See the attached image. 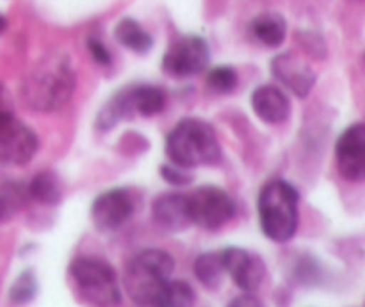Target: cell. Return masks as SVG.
I'll use <instances>...</instances> for the list:
<instances>
[{
  "label": "cell",
  "instance_id": "obj_15",
  "mask_svg": "<svg viewBox=\"0 0 365 307\" xmlns=\"http://www.w3.org/2000/svg\"><path fill=\"white\" fill-rule=\"evenodd\" d=\"M250 32L260 45L278 49L287 36V21L278 13H262L253 18Z\"/></svg>",
  "mask_w": 365,
  "mask_h": 307
},
{
  "label": "cell",
  "instance_id": "obj_25",
  "mask_svg": "<svg viewBox=\"0 0 365 307\" xmlns=\"http://www.w3.org/2000/svg\"><path fill=\"white\" fill-rule=\"evenodd\" d=\"M88 50L96 64H100V66H110V63H113V56H110L109 49H107L98 38L88 39Z\"/></svg>",
  "mask_w": 365,
  "mask_h": 307
},
{
  "label": "cell",
  "instance_id": "obj_9",
  "mask_svg": "<svg viewBox=\"0 0 365 307\" xmlns=\"http://www.w3.org/2000/svg\"><path fill=\"white\" fill-rule=\"evenodd\" d=\"M135 211V198L125 188L100 193L91 203V220L100 232H114L123 227Z\"/></svg>",
  "mask_w": 365,
  "mask_h": 307
},
{
  "label": "cell",
  "instance_id": "obj_28",
  "mask_svg": "<svg viewBox=\"0 0 365 307\" xmlns=\"http://www.w3.org/2000/svg\"><path fill=\"white\" fill-rule=\"evenodd\" d=\"M6 27H7L6 16H4V14H0V34H2V32L6 31Z\"/></svg>",
  "mask_w": 365,
  "mask_h": 307
},
{
  "label": "cell",
  "instance_id": "obj_20",
  "mask_svg": "<svg viewBox=\"0 0 365 307\" xmlns=\"http://www.w3.org/2000/svg\"><path fill=\"white\" fill-rule=\"evenodd\" d=\"M192 270H195V275L200 281V284L205 286L207 289H217L221 286V282H223L225 275L221 252H207L198 256Z\"/></svg>",
  "mask_w": 365,
  "mask_h": 307
},
{
  "label": "cell",
  "instance_id": "obj_10",
  "mask_svg": "<svg viewBox=\"0 0 365 307\" xmlns=\"http://www.w3.org/2000/svg\"><path fill=\"white\" fill-rule=\"evenodd\" d=\"M337 170L346 181L360 182L365 177V125L362 121L346 129L335 145Z\"/></svg>",
  "mask_w": 365,
  "mask_h": 307
},
{
  "label": "cell",
  "instance_id": "obj_1",
  "mask_svg": "<svg viewBox=\"0 0 365 307\" xmlns=\"http://www.w3.org/2000/svg\"><path fill=\"white\" fill-rule=\"evenodd\" d=\"M77 77L70 61L63 56H50L34 64L21 82V96L32 111L52 113L61 109L73 96Z\"/></svg>",
  "mask_w": 365,
  "mask_h": 307
},
{
  "label": "cell",
  "instance_id": "obj_18",
  "mask_svg": "<svg viewBox=\"0 0 365 307\" xmlns=\"http://www.w3.org/2000/svg\"><path fill=\"white\" fill-rule=\"evenodd\" d=\"M29 196L45 206H57L63 200V184L53 171H39L27 184Z\"/></svg>",
  "mask_w": 365,
  "mask_h": 307
},
{
  "label": "cell",
  "instance_id": "obj_13",
  "mask_svg": "<svg viewBox=\"0 0 365 307\" xmlns=\"http://www.w3.org/2000/svg\"><path fill=\"white\" fill-rule=\"evenodd\" d=\"M152 216L164 232H180L191 225L187 209V195L182 193H164L152 203Z\"/></svg>",
  "mask_w": 365,
  "mask_h": 307
},
{
  "label": "cell",
  "instance_id": "obj_12",
  "mask_svg": "<svg viewBox=\"0 0 365 307\" xmlns=\"http://www.w3.org/2000/svg\"><path fill=\"white\" fill-rule=\"evenodd\" d=\"M271 71L274 77L291 89L296 96L305 99L316 84V71L305 59L292 52H284L277 56L271 63Z\"/></svg>",
  "mask_w": 365,
  "mask_h": 307
},
{
  "label": "cell",
  "instance_id": "obj_7",
  "mask_svg": "<svg viewBox=\"0 0 365 307\" xmlns=\"http://www.w3.org/2000/svg\"><path fill=\"white\" fill-rule=\"evenodd\" d=\"M39 149V139L13 113L0 116V166H24Z\"/></svg>",
  "mask_w": 365,
  "mask_h": 307
},
{
  "label": "cell",
  "instance_id": "obj_14",
  "mask_svg": "<svg viewBox=\"0 0 365 307\" xmlns=\"http://www.w3.org/2000/svg\"><path fill=\"white\" fill-rule=\"evenodd\" d=\"M252 109L262 121L277 125L291 116V100L277 86H259L252 95Z\"/></svg>",
  "mask_w": 365,
  "mask_h": 307
},
{
  "label": "cell",
  "instance_id": "obj_11",
  "mask_svg": "<svg viewBox=\"0 0 365 307\" xmlns=\"http://www.w3.org/2000/svg\"><path fill=\"white\" fill-rule=\"evenodd\" d=\"M221 261H223L225 273L232 277V281L242 289V291L253 293L259 289L266 277V264L257 253L248 252L237 246H228L221 250Z\"/></svg>",
  "mask_w": 365,
  "mask_h": 307
},
{
  "label": "cell",
  "instance_id": "obj_6",
  "mask_svg": "<svg viewBox=\"0 0 365 307\" xmlns=\"http://www.w3.org/2000/svg\"><path fill=\"white\" fill-rule=\"evenodd\" d=\"M187 209L191 223L205 231H217L225 227L237 214L234 198L220 186L196 188L191 195H187Z\"/></svg>",
  "mask_w": 365,
  "mask_h": 307
},
{
  "label": "cell",
  "instance_id": "obj_8",
  "mask_svg": "<svg viewBox=\"0 0 365 307\" xmlns=\"http://www.w3.org/2000/svg\"><path fill=\"white\" fill-rule=\"evenodd\" d=\"M210 63L209 45L200 36H184L177 39L163 56V71L171 77H192Z\"/></svg>",
  "mask_w": 365,
  "mask_h": 307
},
{
  "label": "cell",
  "instance_id": "obj_17",
  "mask_svg": "<svg viewBox=\"0 0 365 307\" xmlns=\"http://www.w3.org/2000/svg\"><path fill=\"white\" fill-rule=\"evenodd\" d=\"M128 95H130L132 109L139 116H155V114L163 113V109L166 107V95L157 86H132L128 88Z\"/></svg>",
  "mask_w": 365,
  "mask_h": 307
},
{
  "label": "cell",
  "instance_id": "obj_4",
  "mask_svg": "<svg viewBox=\"0 0 365 307\" xmlns=\"http://www.w3.org/2000/svg\"><path fill=\"white\" fill-rule=\"evenodd\" d=\"M299 193L285 181H271L259 195V218L262 232L274 243L294 238L299 223Z\"/></svg>",
  "mask_w": 365,
  "mask_h": 307
},
{
  "label": "cell",
  "instance_id": "obj_16",
  "mask_svg": "<svg viewBox=\"0 0 365 307\" xmlns=\"http://www.w3.org/2000/svg\"><path fill=\"white\" fill-rule=\"evenodd\" d=\"M29 200L31 196L25 182L0 173V223H6L7 220L16 216L27 206Z\"/></svg>",
  "mask_w": 365,
  "mask_h": 307
},
{
  "label": "cell",
  "instance_id": "obj_21",
  "mask_svg": "<svg viewBox=\"0 0 365 307\" xmlns=\"http://www.w3.org/2000/svg\"><path fill=\"white\" fill-rule=\"evenodd\" d=\"M38 293V281L34 277V271L25 270L16 277V281L9 288V302L11 303H29L34 300Z\"/></svg>",
  "mask_w": 365,
  "mask_h": 307
},
{
  "label": "cell",
  "instance_id": "obj_22",
  "mask_svg": "<svg viewBox=\"0 0 365 307\" xmlns=\"http://www.w3.org/2000/svg\"><path fill=\"white\" fill-rule=\"evenodd\" d=\"M239 77L237 71L232 66H216L207 74V88L217 95H227L232 93L237 86Z\"/></svg>",
  "mask_w": 365,
  "mask_h": 307
},
{
  "label": "cell",
  "instance_id": "obj_2",
  "mask_svg": "<svg viewBox=\"0 0 365 307\" xmlns=\"http://www.w3.org/2000/svg\"><path fill=\"white\" fill-rule=\"evenodd\" d=\"M175 261L159 248H145L127 264L123 288L138 306H163L164 291L173 273Z\"/></svg>",
  "mask_w": 365,
  "mask_h": 307
},
{
  "label": "cell",
  "instance_id": "obj_27",
  "mask_svg": "<svg viewBox=\"0 0 365 307\" xmlns=\"http://www.w3.org/2000/svg\"><path fill=\"white\" fill-rule=\"evenodd\" d=\"M230 306H260V300L257 298V296H253L252 293L246 291L245 295H241V296H237V298L232 300Z\"/></svg>",
  "mask_w": 365,
  "mask_h": 307
},
{
  "label": "cell",
  "instance_id": "obj_19",
  "mask_svg": "<svg viewBox=\"0 0 365 307\" xmlns=\"http://www.w3.org/2000/svg\"><path fill=\"white\" fill-rule=\"evenodd\" d=\"M114 38L118 39L120 45L127 46L128 50L135 54L150 52L153 45L152 36L134 18H123V20L118 21L116 29H114Z\"/></svg>",
  "mask_w": 365,
  "mask_h": 307
},
{
  "label": "cell",
  "instance_id": "obj_23",
  "mask_svg": "<svg viewBox=\"0 0 365 307\" xmlns=\"http://www.w3.org/2000/svg\"><path fill=\"white\" fill-rule=\"evenodd\" d=\"M196 302V293L185 281H171L168 282L166 291H164L163 306L170 307H187Z\"/></svg>",
  "mask_w": 365,
  "mask_h": 307
},
{
  "label": "cell",
  "instance_id": "obj_24",
  "mask_svg": "<svg viewBox=\"0 0 365 307\" xmlns=\"http://www.w3.org/2000/svg\"><path fill=\"white\" fill-rule=\"evenodd\" d=\"M159 171H160V177L173 186H187L192 182L191 173H189L185 168L177 166V164L173 163L163 164V166L159 168Z\"/></svg>",
  "mask_w": 365,
  "mask_h": 307
},
{
  "label": "cell",
  "instance_id": "obj_3",
  "mask_svg": "<svg viewBox=\"0 0 365 307\" xmlns=\"http://www.w3.org/2000/svg\"><path fill=\"white\" fill-rule=\"evenodd\" d=\"M166 154L177 166L191 170L221 161V145L214 127L200 118H184L166 138Z\"/></svg>",
  "mask_w": 365,
  "mask_h": 307
},
{
  "label": "cell",
  "instance_id": "obj_26",
  "mask_svg": "<svg viewBox=\"0 0 365 307\" xmlns=\"http://www.w3.org/2000/svg\"><path fill=\"white\" fill-rule=\"evenodd\" d=\"M11 113H13V99H11L9 89L0 82V116H6Z\"/></svg>",
  "mask_w": 365,
  "mask_h": 307
},
{
  "label": "cell",
  "instance_id": "obj_5",
  "mask_svg": "<svg viewBox=\"0 0 365 307\" xmlns=\"http://www.w3.org/2000/svg\"><path fill=\"white\" fill-rule=\"evenodd\" d=\"M70 277L82 302L91 306H118L121 289L118 275L107 261L98 257H81L70 264Z\"/></svg>",
  "mask_w": 365,
  "mask_h": 307
}]
</instances>
